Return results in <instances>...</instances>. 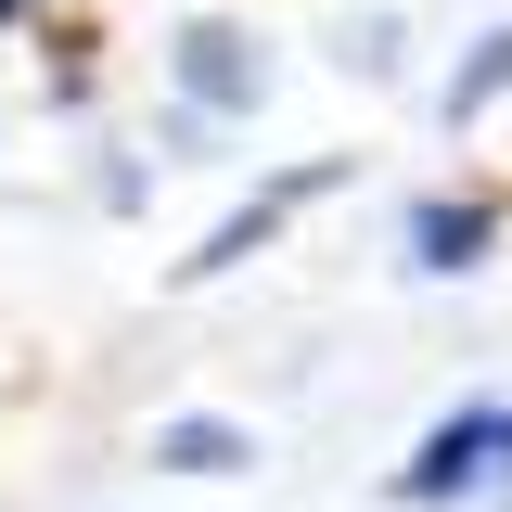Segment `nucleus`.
<instances>
[{
  "label": "nucleus",
  "mask_w": 512,
  "mask_h": 512,
  "mask_svg": "<svg viewBox=\"0 0 512 512\" xmlns=\"http://www.w3.org/2000/svg\"><path fill=\"white\" fill-rule=\"evenodd\" d=\"M500 474H512V397H474V410H448L436 436L397 461V500L448 512V500H474V487H500Z\"/></svg>",
  "instance_id": "1"
},
{
  "label": "nucleus",
  "mask_w": 512,
  "mask_h": 512,
  "mask_svg": "<svg viewBox=\"0 0 512 512\" xmlns=\"http://www.w3.org/2000/svg\"><path fill=\"white\" fill-rule=\"evenodd\" d=\"M167 77H180L192 116H256V103H269V52H256L244 26H180Z\"/></svg>",
  "instance_id": "2"
},
{
  "label": "nucleus",
  "mask_w": 512,
  "mask_h": 512,
  "mask_svg": "<svg viewBox=\"0 0 512 512\" xmlns=\"http://www.w3.org/2000/svg\"><path fill=\"white\" fill-rule=\"evenodd\" d=\"M487 244H500V205H474V192H423V205H410V269H423V282L487 269Z\"/></svg>",
  "instance_id": "3"
},
{
  "label": "nucleus",
  "mask_w": 512,
  "mask_h": 512,
  "mask_svg": "<svg viewBox=\"0 0 512 512\" xmlns=\"http://www.w3.org/2000/svg\"><path fill=\"white\" fill-rule=\"evenodd\" d=\"M320 180H333V167H295V180H269V192H256V205H231V218L205 231V256H192V282H205V269H244V256L269 244V231H282V218H295V205H308Z\"/></svg>",
  "instance_id": "4"
},
{
  "label": "nucleus",
  "mask_w": 512,
  "mask_h": 512,
  "mask_svg": "<svg viewBox=\"0 0 512 512\" xmlns=\"http://www.w3.org/2000/svg\"><path fill=\"white\" fill-rule=\"evenodd\" d=\"M154 461H167V474H244L256 436H244V423H218V410H180V423H154Z\"/></svg>",
  "instance_id": "5"
},
{
  "label": "nucleus",
  "mask_w": 512,
  "mask_h": 512,
  "mask_svg": "<svg viewBox=\"0 0 512 512\" xmlns=\"http://www.w3.org/2000/svg\"><path fill=\"white\" fill-rule=\"evenodd\" d=\"M500 90H512V26H487V39H474V64H461V77L436 90V116H448V128H474L487 103H500Z\"/></svg>",
  "instance_id": "6"
},
{
  "label": "nucleus",
  "mask_w": 512,
  "mask_h": 512,
  "mask_svg": "<svg viewBox=\"0 0 512 512\" xmlns=\"http://www.w3.org/2000/svg\"><path fill=\"white\" fill-rule=\"evenodd\" d=\"M0 13H26V0H0Z\"/></svg>",
  "instance_id": "7"
}]
</instances>
